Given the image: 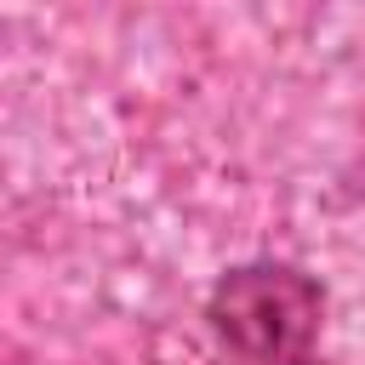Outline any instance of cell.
I'll return each instance as SVG.
<instances>
[{
	"label": "cell",
	"instance_id": "cell-1",
	"mask_svg": "<svg viewBox=\"0 0 365 365\" xmlns=\"http://www.w3.org/2000/svg\"><path fill=\"white\" fill-rule=\"evenodd\" d=\"M319 314H325L319 285L285 262L234 268L211 291L217 336L251 365H302V348L314 342Z\"/></svg>",
	"mask_w": 365,
	"mask_h": 365
},
{
	"label": "cell",
	"instance_id": "cell-2",
	"mask_svg": "<svg viewBox=\"0 0 365 365\" xmlns=\"http://www.w3.org/2000/svg\"><path fill=\"white\" fill-rule=\"evenodd\" d=\"M302 365H308V359H302Z\"/></svg>",
	"mask_w": 365,
	"mask_h": 365
}]
</instances>
